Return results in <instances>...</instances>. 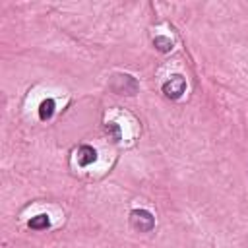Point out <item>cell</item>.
Here are the masks:
<instances>
[{
	"label": "cell",
	"instance_id": "7",
	"mask_svg": "<svg viewBox=\"0 0 248 248\" xmlns=\"http://www.w3.org/2000/svg\"><path fill=\"white\" fill-rule=\"evenodd\" d=\"M105 132H107L108 136H112V141H118V140H120V126H118V124L108 122V124L105 126Z\"/></svg>",
	"mask_w": 248,
	"mask_h": 248
},
{
	"label": "cell",
	"instance_id": "4",
	"mask_svg": "<svg viewBox=\"0 0 248 248\" xmlns=\"http://www.w3.org/2000/svg\"><path fill=\"white\" fill-rule=\"evenodd\" d=\"M27 227L29 229H35V231H43V229H48L50 227V219H48L46 213H39V215H35V217H31L27 221Z\"/></svg>",
	"mask_w": 248,
	"mask_h": 248
},
{
	"label": "cell",
	"instance_id": "3",
	"mask_svg": "<svg viewBox=\"0 0 248 248\" xmlns=\"http://www.w3.org/2000/svg\"><path fill=\"white\" fill-rule=\"evenodd\" d=\"M76 159H78L79 167H89V165H93L97 161V151L91 145H81L76 151Z\"/></svg>",
	"mask_w": 248,
	"mask_h": 248
},
{
	"label": "cell",
	"instance_id": "5",
	"mask_svg": "<svg viewBox=\"0 0 248 248\" xmlns=\"http://www.w3.org/2000/svg\"><path fill=\"white\" fill-rule=\"evenodd\" d=\"M54 108H56V105H54L52 99L41 101V105H39V118L41 120H50L52 114H54Z\"/></svg>",
	"mask_w": 248,
	"mask_h": 248
},
{
	"label": "cell",
	"instance_id": "1",
	"mask_svg": "<svg viewBox=\"0 0 248 248\" xmlns=\"http://www.w3.org/2000/svg\"><path fill=\"white\" fill-rule=\"evenodd\" d=\"M130 227L138 232H149L155 227V217L147 209H134L130 211Z\"/></svg>",
	"mask_w": 248,
	"mask_h": 248
},
{
	"label": "cell",
	"instance_id": "2",
	"mask_svg": "<svg viewBox=\"0 0 248 248\" xmlns=\"http://www.w3.org/2000/svg\"><path fill=\"white\" fill-rule=\"evenodd\" d=\"M184 91H186V78L182 74H172L163 83V93L169 99H180Z\"/></svg>",
	"mask_w": 248,
	"mask_h": 248
},
{
	"label": "cell",
	"instance_id": "6",
	"mask_svg": "<svg viewBox=\"0 0 248 248\" xmlns=\"http://www.w3.org/2000/svg\"><path fill=\"white\" fill-rule=\"evenodd\" d=\"M153 46H155L159 52H170V50H172V41H170L169 37H165V35H157V37L153 39Z\"/></svg>",
	"mask_w": 248,
	"mask_h": 248
}]
</instances>
